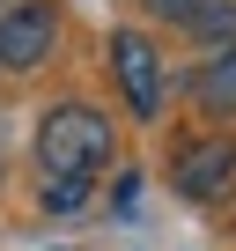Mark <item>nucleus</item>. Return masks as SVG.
I'll list each match as a JSON object with an SVG mask.
<instances>
[{
	"mask_svg": "<svg viewBox=\"0 0 236 251\" xmlns=\"http://www.w3.org/2000/svg\"><path fill=\"white\" fill-rule=\"evenodd\" d=\"M185 30H192V37H207V45H229V37H236V8H229V0H207V8H199Z\"/></svg>",
	"mask_w": 236,
	"mask_h": 251,
	"instance_id": "423d86ee",
	"label": "nucleus"
},
{
	"mask_svg": "<svg viewBox=\"0 0 236 251\" xmlns=\"http://www.w3.org/2000/svg\"><path fill=\"white\" fill-rule=\"evenodd\" d=\"M192 103H199L207 118H229V111H236V45L207 52V67L192 74Z\"/></svg>",
	"mask_w": 236,
	"mask_h": 251,
	"instance_id": "39448f33",
	"label": "nucleus"
},
{
	"mask_svg": "<svg viewBox=\"0 0 236 251\" xmlns=\"http://www.w3.org/2000/svg\"><path fill=\"white\" fill-rule=\"evenodd\" d=\"M170 177H177L185 200H221V192L236 185V141H229V133H199V141H185V148L170 155Z\"/></svg>",
	"mask_w": 236,
	"mask_h": 251,
	"instance_id": "7ed1b4c3",
	"label": "nucleus"
},
{
	"mask_svg": "<svg viewBox=\"0 0 236 251\" xmlns=\"http://www.w3.org/2000/svg\"><path fill=\"white\" fill-rule=\"evenodd\" d=\"M111 74H118V89H126L133 118H155L163 111V59H155V45L141 30H118L111 37Z\"/></svg>",
	"mask_w": 236,
	"mask_h": 251,
	"instance_id": "20e7f679",
	"label": "nucleus"
},
{
	"mask_svg": "<svg viewBox=\"0 0 236 251\" xmlns=\"http://www.w3.org/2000/svg\"><path fill=\"white\" fill-rule=\"evenodd\" d=\"M37 163L45 177H96L111 163V118L96 103H52L37 126Z\"/></svg>",
	"mask_w": 236,
	"mask_h": 251,
	"instance_id": "f257e3e1",
	"label": "nucleus"
},
{
	"mask_svg": "<svg viewBox=\"0 0 236 251\" xmlns=\"http://www.w3.org/2000/svg\"><path fill=\"white\" fill-rule=\"evenodd\" d=\"M52 45H59V8H52V0H15V8L0 15V67H8V74L45 67Z\"/></svg>",
	"mask_w": 236,
	"mask_h": 251,
	"instance_id": "f03ea898",
	"label": "nucleus"
},
{
	"mask_svg": "<svg viewBox=\"0 0 236 251\" xmlns=\"http://www.w3.org/2000/svg\"><path fill=\"white\" fill-rule=\"evenodd\" d=\"M207 8V0H148V15H163V23H192Z\"/></svg>",
	"mask_w": 236,
	"mask_h": 251,
	"instance_id": "0eeeda50",
	"label": "nucleus"
}]
</instances>
